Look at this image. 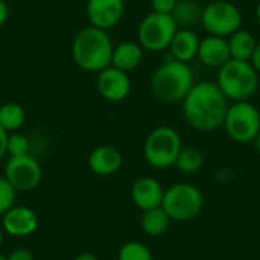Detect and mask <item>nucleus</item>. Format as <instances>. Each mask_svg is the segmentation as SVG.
<instances>
[{"instance_id": "1", "label": "nucleus", "mask_w": 260, "mask_h": 260, "mask_svg": "<svg viewBox=\"0 0 260 260\" xmlns=\"http://www.w3.org/2000/svg\"><path fill=\"white\" fill-rule=\"evenodd\" d=\"M181 104L186 122L204 133L221 128L229 108V99L212 81L195 82Z\"/></svg>"}, {"instance_id": "2", "label": "nucleus", "mask_w": 260, "mask_h": 260, "mask_svg": "<svg viewBox=\"0 0 260 260\" xmlns=\"http://www.w3.org/2000/svg\"><path fill=\"white\" fill-rule=\"evenodd\" d=\"M113 49L114 46L107 30L90 24L75 35L72 43V56L82 70L98 73L111 66Z\"/></svg>"}, {"instance_id": "3", "label": "nucleus", "mask_w": 260, "mask_h": 260, "mask_svg": "<svg viewBox=\"0 0 260 260\" xmlns=\"http://www.w3.org/2000/svg\"><path fill=\"white\" fill-rule=\"evenodd\" d=\"M195 84L193 72L187 62L169 59L163 62L151 76L154 96L168 104L181 102Z\"/></svg>"}, {"instance_id": "4", "label": "nucleus", "mask_w": 260, "mask_h": 260, "mask_svg": "<svg viewBox=\"0 0 260 260\" xmlns=\"http://www.w3.org/2000/svg\"><path fill=\"white\" fill-rule=\"evenodd\" d=\"M216 84L229 101H250L259 87V75L250 61L232 58L218 69Z\"/></svg>"}, {"instance_id": "5", "label": "nucleus", "mask_w": 260, "mask_h": 260, "mask_svg": "<svg viewBox=\"0 0 260 260\" xmlns=\"http://www.w3.org/2000/svg\"><path fill=\"white\" fill-rule=\"evenodd\" d=\"M161 207L171 221L184 222L201 213L204 207V197L197 186L190 183H177L165 189Z\"/></svg>"}, {"instance_id": "6", "label": "nucleus", "mask_w": 260, "mask_h": 260, "mask_svg": "<svg viewBox=\"0 0 260 260\" xmlns=\"http://www.w3.org/2000/svg\"><path fill=\"white\" fill-rule=\"evenodd\" d=\"M183 148L181 137L172 126L154 128L143 145V155L149 166L155 169H168L175 165V160Z\"/></svg>"}, {"instance_id": "7", "label": "nucleus", "mask_w": 260, "mask_h": 260, "mask_svg": "<svg viewBox=\"0 0 260 260\" xmlns=\"http://www.w3.org/2000/svg\"><path fill=\"white\" fill-rule=\"evenodd\" d=\"M222 126L233 142L250 143L260 131L259 108L250 101L233 102L227 108Z\"/></svg>"}, {"instance_id": "8", "label": "nucleus", "mask_w": 260, "mask_h": 260, "mask_svg": "<svg viewBox=\"0 0 260 260\" xmlns=\"http://www.w3.org/2000/svg\"><path fill=\"white\" fill-rule=\"evenodd\" d=\"M177 30L178 26L172 15L151 12L139 24V44L143 47V50L163 52L169 47Z\"/></svg>"}, {"instance_id": "9", "label": "nucleus", "mask_w": 260, "mask_h": 260, "mask_svg": "<svg viewBox=\"0 0 260 260\" xmlns=\"http://www.w3.org/2000/svg\"><path fill=\"white\" fill-rule=\"evenodd\" d=\"M201 26L209 35L229 38L233 32L241 29L242 12L229 0L210 2L203 8Z\"/></svg>"}, {"instance_id": "10", "label": "nucleus", "mask_w": 260, "mask_h": 260, "mask_svg": "<svg viewBox=\"0 0 260 260\" xmlns=\"http://www.w3.org/2000/svg\"><path fill=\"white\" fill-rule=\"evenodd\" d=\"M17 192H29L38 187L43 178V169L30 154L9 157L3 175Z\"/></svg>"}, {"instance_id": "11", "label": "nucleus", "mask_w": 260, "mask_h": 260, "mask_svg": "<svg viewBox=\"0 0 260 260\" xmlns=\"http://www.w3.org/2000/svg\"><path fill=\"white\" fill-rule=\"evenodd\" d=\"M96 87L99 94L108 102H120L131 93V79L126 72L113 66L98 72Z\"/></svg>"}, {"instance_id": "12", "label": "nucleus", "mask_w": 260, "mask_h": 260, "mask_svg": "<svg viewBox=\"0 0 260 260\" xmlns=\"http://www.w3.org/2000/svg\"><path fill=\"white\" fill-rule=\"evenodd\" d=\"M123 0H88L87 18L91 26L108 30L114 27L123 17Z\"/></svg>"}, {"instance_id": "13", "label": "nucleus", "mask_w": 260, "mask_h": 260, "mask_svg": "<svg viewBox=\"0 0 260 260\" xmlns=\"http://www.w3.org/2000/svg\"><path fill=\"white\" fill-rule=\"evenodd\" d=\"M2 227L6 235L14 238H27L38 229L37 213L24 206H14L2 216Z\"/></svg>"}, {"instance_id": "14", "label": "nucleus", "mask_w": 260, "mask_h": 260, "mask_svg": "<svg viewBox=\"0 0 260 260\" xmlns=\"http://www.w3.org/2000/svg\"><path fill=\"white\" fill-rule=\"evenodd\" d=\"M165 189L158 180L152 177H140L131 187V200L142 212L161 207Z\"/></svg>"}, {"instance_id": "15", "label": "nucleus", "mask_w": 260, "mask_h": 260, "mask_svg": "<svg viewBox=\"0 0 260 260\" xmlns=\"http://www.w3.org/2000/svg\"><path fill=\"white\" fill-rule=\"evenodd\" d=\"M197 58L201 61V64L207 67H212V69L222 67L229 59H232L227 38L215 37V35H209L203 38L200 41Z\"/></svg>"}, {"instance_id": "16", "label": "nucleus", "mask_w": 260, "mask_h": 260, "mask_svg": "<svg viewBox=\"0 0 260 260\" xmlns=\"http://www.w3.org/2000/svg\"><path fill=\"white\" fill-rule=\"evenodd\" d=\"M123 165V157L114 146L102 145L94 148L88 155V166L93 174L107 177L116 174Z\"/></svg>"}, {"instance_id": "17", "label": "nucleus", "mask_w": 260, "mask_h": 260, "mask_svg": "<svg viewBox=\"0 0 260 260\" xmlns=\"http://www.w3.org/2000/svg\"><path fill=\"white\" fill-rule=\"evenodd\" d=\"M200 41L201 40L193 29H178L168 47L172 59L189 64V61L197 58Z\"/></svg>"}, {"instance_id": "18", "label": "nucleus", "mask_w": 260, "mask_h": 260, "mask_svg": "<svg viewBox=\"0 0 260 260\" xmlns=\"http://www.w3.org/2000/svg\"><path fill=\"white\" fill-rule=\"evenodd\" d=\"M143 61V47L134 41H123L114 46L111 55V66L123 72L137 69Z\"/></svg>"}, {"instance_id": "19", "label": "nucleus", "mask_w": 260, "mask_h": 260, "mask_svg": "<svg viewBox=\"0 0 260 260\" xmlns=\"http://www.w3.org/2000/svg\"><path fill=\"white\" fill-rule=\"evenodd\" d=\"M203 8L198 0H178L171 15L178 29H193L201 24Z\"/></svg>"}, {"instance_id": "20", "label": "nucleus", "mask_w": 260, "mask_h": 260, "mask_svg": "<svg viewBox=\"0 0 260 260\" xmlns=\"http://www.w3.org/2000/svg\"><path fill=\"white\" fill-rule=\"evenodd\" d=\"M227 41H229L232 58L239 61H250L257 44L254 35L245 29H238L227 38Z\"/></svg>"}, {"instance_id": "21", "label": "nucleus", "mask_w": 260, "mask_h": 260, "mask_svg": "<svg viewBox=\"0 0 260 260\" xmlns=\"http://www.w3.org/2000/svg\"><path fill=\"white\" fill-rule=\"evenodd\" d=\"M171 225V218L163 210V207H155L143 212L140 218V227L148 236H161L168 232Z\"/></svg>"}, {"instance_id": "22", "label": "nucleus", "mask_w": 260, "mask_h": 260, "mask_svg": "<svg viewBox=\"0 0 260 260\" xmlns=\"http://www.w3.org/2000/svg\"><path fill=\"white\" fill-rule=\"evenodd\" d=\"M26 122V111L17 102H6L0 107V126L6 133H17Z\"/></svg>"}, {"instance_id": "23", "label": "nucleus", "mask_w": 260, "mask_h": 260, "mask_svg": "<svg viewBox=\"0 0 260 260\" xmlns=\"http://www.w3.org/2000/svg\"><path fill=\"white\" fill-rule=\"evenodd\" d=\"M204 165V155L198 148L189 146V148H181L175 165L177 169L183 174H195L198 172Z\"/></svg>"}, {"instance_id": "24", "label": "nucleus", "mask_w": 260, "mask_h": 260, "mask_svg": "<svg viewBox=\"0 0 260 260\" xmlns=\"http://www.w3.org/2000/svg\"><path fill=\"white\" fill-rule=\"evenodd\" d=\"M117 260H152V253L145 244L129 241L119 248Z\"/></svg>"}, {"instance_id": "25", "label": "nucleus", "mask_w": 260, "mask_h": 260, "mask_svg": "<svg viewBox=\"0 0 260 260\" xmlns=\"http://www.w3.org/2000/svg\"><path fill=\"white\" fill-rule=\"evenodd\" d=\"M30 149V142L24 134L20 133H11L8 136L6 142V155L9 157H18V155H26L29 154Z\"/></svg>"}, {"instance_id": "26", "label": "nucleus", "mask_w": 260, "mask_h": 260, "mask_svg": "<svg viewBox=\"0 0 260 260\" xmlns=\"http://www.w3.org/2000/svg\"><path fill=\"white\" fill-rule=\"evenodd\" d=\"M15 197H17V190L12 187V184L5 177H0V218L11 207H14Z\"/></svg>"}, {"instance_id": "27", "label": "nucleus", "mask_w": 260, "mask_h": 260, "mask_svg": "<svg viewBox=\"0 0 260 260\" xmlns=\"http://www.w3.org/2000/svg\"><path fill=\"white\" fill-rule=\"evenodd\" d=\"M178 0H151V8L152 12H158V14H172L175 5Z\"/></svg>"}, {"instance_id": "28", "label": "nucleus", "mask_w": 260, "mask_h": 260, "mask_svg": "<svg viewBox=\"0 0 260 260\" xmlns=\"http://www.w3.org/2000/svg\"><path fill=\"white\" fill-rule=\"evenodd\" d=\"M6 259L8 260H35V257H34L32 251H29V250H26V248H17V250H14L12 253H9V254L6 256Z\"/></svg>"}, {"instance_id": "29", "label": "nucleus", "mask_w": 260, "mask_h": 260, "mask_svg": "<svg viewBox=\"0 0 260 260\" xmlns=\"http://www.w3.org/2000/svg\"><path fill=\"white\" fill-rule=\"evenodd\" d=\"M250 64L253 66V69L257 72V75H260V43L256 44V49L250 58Z\"/></svg>"}, {"instance_id": "30", "label": "nucleus", "mask_w": 260, "mask_h": 260, "mask_svg": "<svg viewBox=\"0 0 260 260\" xmlns=\"http://www.w3.org/2000/svg\"><path fill=\"white\" fill-rule=\"evenodd\" d=\"M8 136H9V133H6V131L0 126V160L6 155V142H8Z\"/></svg>"}, {"instance_id": "31", "label": "nucleus", "mask_w": 260, "mask_h": 260, "mask_svg": "<svg viewBox=\"0 0 260 260\" xmlns=\"http://www.w3.org/2000/svg\"><path fill=\"white\" fill-rule=\"evenodd\" d=\"M8 14H9V9H8V5L0 0V27L5 24V21L8 20Z\"/></svg>"}, {"instance_id": "32", "label": "nucleus", "mask_w": 260, "mask_h": 260, "mask_svg": "<svg viewBox=\"0 0 260 260\" xmlns=\"http://www.w3.org/2000/svg\"><path fill=\"white\" fill-rule=\"evenodd\" d=\"M75 260H99L94 254H91V253H82V254H79L78 257Z\"/></svg>"}, {"instance_id": "33", "label": "nucleus", "mask_w": 260, "mask_h": 260, "mask_svg": "<svg viewBox=\"0 0 260 260\" xmlns=\"http://www.w3.org/2000/svg\"><path fill=\"white\" fill-rule=\"evenodd\" d=\"M253 145H254V149H256V152L260 155V131L257 133V136L254 137V140H253Z\"/></svg>"}, {"instance_id": "34", "label": "nucleus", "mask_w": 260, "mask_h": 260, "mask_svg": "<svg viewBox=\"0 0 260 260\" xmlns=\"http://www.w3.org/2000/svg\"><path fill=\"white\" fill-rule=\"evenodd\" d=\"M256 20H257V24L260 26V0L259 3H257V6H256Z\"/></svg>"}, {"instance_id": "35", "label": "nucleus", "mask_w": 260, "mask_h": 260, "mask_svg": "<svg viewBox=\"0 0 260 260\" xmlns=\"http://www.w3.org/2000/svg\"><path fill=\"white\" fill-rule=\"evenodd\" d=\"M3 239H5V230H3V227H2V224H0V247H2V244H3Z\"/></svg>"}, {"instance_id": "36", "label": "nucleus", "mask_w": 260, "mask_h": 260, "mask_svg": "<svg viewBox=\"0 0 260 260\" xmlns=\"http://www.w3.org/2000/svg\"><path fill=\"white\" fill-rule=\"evenodd\" d=\"M0 260H8V259H6V256H2V254H0Z\"/></svg>"}, {"instance_id": "37", "label": "nucleus", "mask_w": 260, "mask_h": 260, "mask_svg": "<svg viewBox=\"0 0 260 260\" xmlns=\"http://www.w3.org/2000/svg\"><path fill=\"white\" fill-rule=\"evenodd\" d=\"M206 3H210V2H218V0H204Z\"/></svg>"}, {"instance_id": "38", "label": "nucleus", "mask_w": 260, "mask_h": 260, "mask_svg": "<svg viewBox=\"0 0 260 260\" xmlns=\"http://www.w3.org/2000/svg\"><path fill=\"white\" fill-rule=\"evenodd\" d=\"M123 2H128V0H123Z\"/></svg>"}]
</instances>
